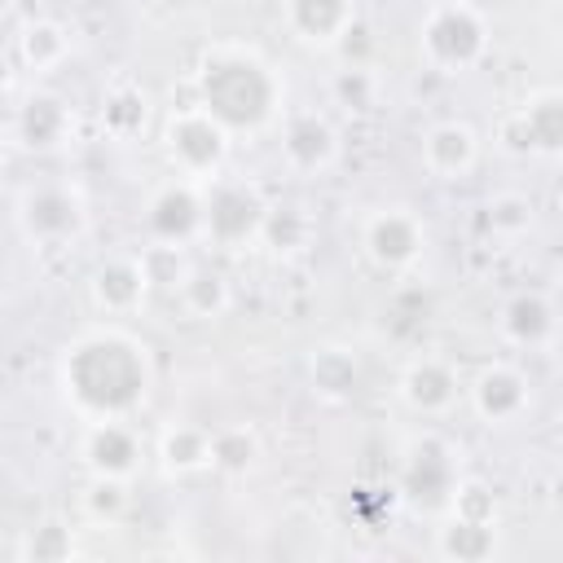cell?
Returning <instances> with one entry per match:
<instances>
[{
	"label": "cell",
	"instance_id": "obj_1",
	"mask_svg": "<svg viewBox=\"0 0 563 563\" xmlns=\"http://www.w3.org/2000/svg\"><path fill=\"white\" fill-rule=\"evenodd\" d=\"M145 347L119 330H101L66 347V391L92 422L123 418L145 396Z\"/></svg>",
	"mask_w": 563,
	"mask_h": 563
},
{
	"label": "cell",
	"instance_id": "obj_2",
	"mask_svg": "<svg viewBox=\"0 0 563 563\" xmlns=\"http://www.w3.org/2000/svg\"><path fill=\"white\" fill-rule=\"evenodd\" d=\"M202 110L229 132L251 128L273 110V79L251 53H216L202 66Z\"/></svg>",
	"mask_w": 563,
	"mask_h": 563
},
{
	"label": "cell",
	"instance_id": "obj_3",
	"mask_svg": "<svg viewBox=\"0 0 563 563\" xmlns=\"http://www.w3.org/2000/svg\"><path fill=\"white\" fill-rule=\"evenodd\" d=\"M422 44L431 53V62L457 70V66H471L479 53H484V22L475 9L466 4H444L427 18V31H422Z\"/></svg>",
	"mask_w": 563,
	"mask_h": 563
},
{
	"label": "cell",
	"instance_id": "obj_4",
	"mask_svg": "<svg viewBox=\"0 0 563 563\" xmlns=\"http://www.w3.org/2000/svg\"><path fill=\"white\" fill-rule=\"evenodd\" d=\"M167 150L189 176H207L224 154V128L202 106L198 110H180L172 119V128H167Z\"/></svg>",
	"mask_w": 563,
	"mask_h": 563
},
{
	"label": "cell",
	"instance_id": "obj_5",
	"mask_svg": "<svg viewBox=\"0 0 563 563\" xmlns=\"http://www.w3.org/2000/svg\"><path fill=\"white\" fill-rule=\"evenodd\" d=\"M365 246H369V255H374L383 268H400V264H409V260L418 255L422 229H418V220L405 216V211H378V216L365 224Z\"/></svg>",
	"mask_w": 563,
	"mask_h": 563
},
{
	"label": "cell",
	"instance_id": "obj_6",
	"mask_svg": "<svg viewBox=\"0 0 563 563\" xmlns=\"http://www.w3.org/2000/svg\"><path fill=\"white\" fill-rule=\"evenodd\" d=\"M88 466L106 479H123L132 471V457H136V440L132 431L119 422V418H106V422H92L88 431Z\"/></svg>",
	"mask_w": 563,
	"mask_h": 563
},
{
	"label": "cell",
	"instance_id": "obj_7",
	"mask_svg": "<svg viewBox=\"0 0 563 563\" xmlns=\"http://www.w3.org/2000/svg\"><path fill=\"white\" fill-rule=\"evenodd\" d=\"M286 18L303 40H321V44L343 40L347 26L356 22L347 0H286Z\"/></svg>",
	"mask_w": 563,
	"mask_h": 563
},
{
	"label": "cell",
	"instance_id": "obj_8",
	"mask_svg": "<svg viewBox=\"0 0 563 563\" xmlns=\"http://www.w3.org/2000/svg\"><path fill=\"white\" fill-rule=\"evenodd\" d=\"M264 220V207H260V198L251 194V189H242V185H224L207 207H202V224L211 229V233H220V238H242L251 224H260Z\"/></svg>",
	"mask_w": 563,
	"mask_h": 563
},
{
	"label": "cell",
	"instance_id": "obj_9",
	"mask_svg": "<svg viewBox=\"0 0 563 563\" xmlns=\"http://www.w3.org/2000/svg\"><path fill=\"white\" fill-rule=\"evenodd\" d=\"M523 400H528V383H523V374L519 369H510V365H493V369H484L479 374V383H475V409L484 413V418H515L519 409H523Z\"/></svg>",
	"mask_w": 563,
	"mask_h": 563
},
{
	"label": "cell",
	"instance_id": "obj_10",
	"mask_svg": "<svg viewBox=\"0 0 563 563\" xmlns=\"http://www.w3.org/2000/svg\"><path fill=\"white\" fill-rule=\"evenodd\" d=\"M422 158L435 176H457L475 163V132L466 123H440V128H431Z\"/></svg>",
	"mask_w": 563,
	"mask_h": 563
},
{
	"label": "cell",
	"instance_id": "obj_11",
	"mask_svg": "<svg viewBox=\"0 0 563 563\" xmlns=\"http://www.w3.org/2000/svg\"><path fill=\"white\" fill-rule=\"evenodd\" d=\"M286 154L299 167H321L334 154V132L321 114H295L286 128Z\"/></svg>",
	"mask_w": 563,
	"mask_h": 563
},
{
	"label": "cell",
	"instance_id": "obj_12",
	"mask_svg": "<svg viewBox=\"0 0 563 563\" xmlns=\"http://www.w3.org/2000/svg\"><path fill=\"white\" fill-rule=\"evenodd\" d=\"M141 295H145V268H141V260H114L110 268L97 273V303L101 308L123 312Z\"/></svg>",
	"mask_w": 563,
	"mask_h": 563
},
{
	"label": "cell",
	"instance_id": "obj_13",
	"mask_svg": "<svg viewBox=\"0 0 563 563\" xmlns=\"http://www.w3.org/2000/svg\"><path fill=\"white\" fill-rule=\"evenodd\" d=\"M405 400H409L413 409H427V413L444 409V405L453 400V374H449L440 361H418V365L405 374Z\"/></svg>",
	"mask_w": 563,
	"mask_h": 563
},
{
	"label": "cell",
	"instance_id": "obj_14",
	"mask_svg": "<svg viewBox=\"0 0 563 563\" xmlns=\"http://www.w3.org/2000/svg\"><path fill=\"white\" fill-rule=\"evenodd\" d=\"M506 334L515 343H545L554 334V308L541 299V295H519L510 308H506Z\"/></svg>",
	"mask_w": 563,
	"mask_h": 563
},
{
	"label": "cell",
	"instance_id": "obj_15",
	"mask_svg": "<svg viewBox=\"0 0 563 563\" xmlns=\"http://www.w3.org/2000/svg\"><path fill=\"white\" fill-rule=\"evenodd\" d=\"M523 123H528V136H532V154H554L559 150V92H537L523 101Z\"/></svg>",
	"mask_w": 563,
	"mask_h": 563
},
{
	"label": "cell",
	"instance_id": "obj_16",
	"mask_svg": "<svg viewBox=\"0 0 563 563\" xmlns=\"http://www.w3.org/2000/svg\"><path fill=\"white\" fill-rule=\"evenodd\" d=\"M185 295H189V303L198 312H220L224 308V277L211 273V268H198V273H189Z\"/></svg>",
	"mask_w": 563,
	"mask_h": 563
},
{
	"label": "cell",
	"instance_id": "obj_17",
	"mask_svg": "<svg viewBox=\"0 0 563 563\" xmlns=\"http://www.w3.org/2000/svg\"><path fill=\"white\" fill-rule=\"evenodd\" d=\"M62 48H66V40H62V31L48 26V22H40V26H31V31L22 35V53H26V62H35V66H48Z\"/></svg>",
	"mask_w": 563,
	"mask_h": 563
},
{
	"label": "cell",
	"instance_id": "obj_18",
	"mask_svg": "<svg viewBox=\"0 0 563 563\" xmlns=\"http://www.w3.org/2000/svg\"><path fill=\"white\" fill-rule=\"evenodd\" d=\"M251 453H255V444H251L246 431H224V435L211 440V453L207 457L220 462V466H229V471H242L251 462Z\"/></svg>",
	"mask_w": 563,
	"mask_h": 563
},
{
	"label": "cell",
	"instance_id": "obj_19",
	"mask_svg": "<svg viewBox=\"0 0 563 563\" xmlns=\"http://www.w3.org/2000/svg\"><path fill=\"white\" fill-rule=\"evenodd\" d=\"M207 453H211V440H202L198 431H172L167 435V462L172 466H198V462H207Z\"/></svg>",
	"mask_w": 563,
	"mask_h": 563
}]
</instances>
